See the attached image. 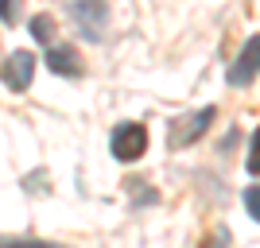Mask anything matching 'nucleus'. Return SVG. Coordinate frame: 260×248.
Segmentation results:
<instances>
[{
	"label": "nucleus",
	"mask_w": 260,
	"mask_h": 248,
	"mask_svg": "<svg viewBox=\"0 0 260 248\" xmlns=\"http://www.w3.org/2000/svg\"><path fill=\"white\" fill-rule=\"evenodd\" d=\"M109 144H113V155L120 163H136L144 155V148H148V128L136 124V120H124V124L113 128V140Z\"/></svg>",
	"instance_id": "obj_1"
},
{
	"label": "nucleus",
	"mask_w": 260,
	"mask_h": 248,
	"mask_svg": "<svg viewBox=\"0 0 260 248\" xmlns=\"http://www.w3.org/2000/svg\"><path fill=\"white\" fill-rule=\"evenodd\" d=\"M0 248H54L47 240H0Z\"/></svg>",
	"instance_id": "obj_10"
},
{
	"label": "nucleus",
	"mask_w": 260,
	"mask_h": 248,
	"mask_svg": "<svg viewBox=\"0 0 260 248\" xmlns=\"http://www.w3.org/2000/svg\"><path fill=\"white\" fill-rule=\"evenodd\" d=\"M47 66H51L54 74H62V78H78L82 74V54L74 51V47H51V54H47Z\"/></svg>",
	"instance_id": "obj_6"
},
{
	"label": "nucleus",
	"mask_w": 260,
	"mask_h": 248,
	"mask_svg": "<svg viewBox=\"0 0 260 248\" xmlns=\"http://www.w3.org/2000/svg\"><path fill=\"white\" fill-rule=\"evenodd\" d=\"M70 8H74V20H78V27H82V35L101 39V31H105V23H109L105 0H74Z\"/></svg>",
	"instance_id": "obj_2"
},
{
	"label": "nucleus",
	"mask_w": 260,
	"mask_h": 248,
	"mask_svg": "<svg viewBox=\"0 0 260 248\" xmlns=\"http://www.w3.org/2000/svg\"><path fill=\"white\" fill-rule=\"evenodd\" d=\"M245 209L260 221V186H249V190H245Z\"/></svg>",
	"instance_id": "obj_9"
},
{
	"label": "nucleus",
	"mask_w": 260,
	"mask_h": 248,
	"mask_svg": "<svg viewBox=\"0 0 260 248\" xmlns=\"http://www.w3.org/2000/svg\"><path fill=\"white\" fill-rule=\"evenodd\" d=\"M256 74H260V35H252L245 51L237 54V62L229 66V86H249Z\"/></svg>",
	"instance_id": "obj_3"
},
{
	"label": "nucleus",
	"mask_w": 260,
	"mask_h": 248,
	"mask_svg": "<svg viewBox=\"0 0 260 248\" xmlns=\"http://www.w3.org/2000/svg\"><path fill=\"white\" fill-rule=\"evenodd\" d=\"M214 117H217V109H198L194 117H186V120H179V128L171 132V144L179 148V144H194L202 132L214 124Z\"/></svg>",
	"instance_id": "obj_5"
},
{
	"label": "nucleus",
	"mask_w": 260,
	"mask_h": 248,
	"mask_svg": "<svg viewBox=\"0 0 260 248\" xmlns=\"http://www.w3.org/2000/svg\"><path fill=\"white\" fill-rule=\"evenodd\" d=\"M31 35L39 43H51L54 39V20L51 16H31Z\"/></svg>",
	"instance_id": "obj_7"
},
{
	"label": "nucleus",
	"mask_w": 260,
	"mask_h": 248,
	"mask_svg": "<svg viewBox=\"0 0 260 248\" xmlns=\"http://www.w3.org/2000/svg\"><path fill=\"white\" fill-rule=\"evenodd\" d=\"M0 23H16V0H0Z\"/></svg>",
	"instance_id": "obj_11"
},
{
	"label": "nucleus",
	"mask_w": 260,
	"mask_h": 248,
	"mask_svg": "<svg viewBox=\"0 0 260 248\" xmlns=\"http://www.w3.org/2000/svg\"><path fill=\"white\" fill-rule=\"evenodd\" d=\"M249 171L260 174V128L252 132V144H249Z\"/></svg>",
	"instance_id": "obj_8"
},
{
	"label": "nucleus",
	"mask_w": 260,
	"mask_h": 248,
	"mask_svg": "<svg viewBox=\"0 0 260 248\" xmlns=\"http://www.w3.org/2000/svg\"><path fill=\"white\" fill-rule=\"evenodd\" d=\"M31 78H35V54L31 51H16L8 62H4V82H8L12 89H27Z\"/></svg>",
	"instance_id": "obj_4"
}]
</instances>
